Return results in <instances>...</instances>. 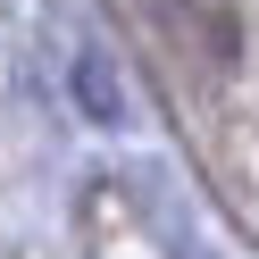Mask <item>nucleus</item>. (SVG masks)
Masks as SVG:
<instances>
[{
	"instance_id": "1",
	"label": "nucleus",
	"mask_w": 259,
	"mask_h": 259,
	"mask_svg": "<svg viewBox=\"0 0 259 259\" xmlns=\"http://www.w3.org/2000/svg\"><path fill=\"white\" fill-rule=\"evenodd\" d=\"M151 9L176 25V34L201 42L209 67H234V51H242V17H234V0H151Z\"/></svg>"
},
{
	"instance_id": "2",
	"label": "nucleus",
	"mask_w": 259,
	"mask_h": 259,
	"mask_svg": "<svg viewBox=\"0 0 259 259\" xmlns=\"http://www.w3.org/2000/svg\"><path fill=\"white\" fill-rule=\"evenodd\" d=\"M75 92H84V109H92L101 125H117V117H125V92L109 84V67H101V59H75Z\"/></svg>"
}]
</instances>
